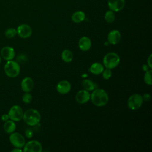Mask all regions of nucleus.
Masks as SVG:
<instances>
[{"instance_id": "obj_24", "label": "nucleus", "mask_w": 152, "mask_h": 152, "mask_svg": "<svg viewBox=\"0 0 152 152\" xmlns=\"http://www.w3.org/2000/svg\"><path fill=\"white\" fill-rule=\"evenodd\" d=\"M17 34V30L14 28H8L5 32V35L7 38L11 39L15 36Z\"/></svg>"}, {"instance_id": "obj_21", "label": "nucleus", "mask_w": 152, "mask_h": 152, "mask_svg": "<svg viewBox=\"0 0 152 152\" xmlns=\"http://www.w3.org/2000/svg\"><path fill=\"white\" fill-rule=\"evenodd\" d=\"M82 86L84 88V90H87L88 91H93L95 88H96V84L90 80H87V79L84 80L82 82Z\"/></svg>"}, {"instance_id": "obj_5", "label": "nucleus", "mask_w": 152, "mask_h": 152, "mask_svg": "<svg viewBox=\"0 0 152 152\" xmlns=\"http://www.w3.org/2000/svg\"><path fill=\"white\" fill-rule=\"evenodd\" d=\"M142 97L140 94L135 93L131 95L128 99V106L132 110H135L138 109L142 104Z\"/></svg>"}, {"instance_id": "obj_6", "label": "nucleus", "mask_w": 152, "mask_h": 152, "mask_svg": "<svg viewBox=\"0 0 152 152\" xmlns=\"http://www.w3.org/2000/svg\"><path fill=\"white\" fill-rule=\"evenodd\" d=\"M23 113L24 112L21 107L15 104L10 108L8 115L11 120L14 122H18L23 119Z\"/></svg>"}, {"instance_id": "obj_27", "label": "nucleus", "mask_w": 152, "mask_h": 152, "mask_svg": "<svg viewBox=\"0 0 152 152\" xmlns=\"http://www.w3.org/2000/svg\"><path fill=\"white\" fill-rule=\"evenodd\" d=\"M25 135L26 136V137H27L28 138H30L33 137V131L31 130V129H26L25 131Z\"/></svg>"}, {"instance_id": "obj_19", "label": "nucleus", "mask_w": 152, "mask_h": 152, "mask_svg": "<svg viewBox=\"0 0 152 152\" xmlns=\"http://www.w3.org/2000/svg\"><path fill=\"white\" fill-rule=\"evenodd\" d=\"M86 18V15L84 14V12L81 11H76L75 12L71 17V19L74 22V23H81Z\"/></svg>"}, {"instance_id": "obj_16", "label": "nucleus", "mask_w": 152, "mask_h": 152, "mask_svg": "<svg viewBox=\"0 0 152 152\" xmlns=\"http://www.w3.org/2000/svg\"><path fill=\"white\" fill-rule=\"evenodd\" d=\"M78 47L83 51H87L91 47V41L87 36L81 37L78 41Z\"/></svg>"}, {"instance_id": "obj_33", "label": "nucleus", "mask_w": 152, "mask_h": 152, "mask_svg": "<svg viewBox=\"0 0 152 152\" xmlns=\"http://www.w3.org/2000/svg\"><path fill=\"white\" fill-rule=\"evenodd\" d=\"M1 56L0 55V64H1Z\"/></svg>"}, {"instance_id": "obj_13", "label": "nucleus", "mask_w": 152, "mask_h": 152, "mask_svg": "<svg viewBox=\"0 0 152 152\" xmlns=\"http://www.w3.org/2000/svg\"><path fill=\"white\" fill-rule=\"evenodd\" d=\"M108 7L113 11H119L124 7L125 0H108Z\"/></svg>"}, {"instance_id": "obj_32", "label": "nucleus", "mask_w": 152, "mask_h": 152, "mask_svg": "<svg viewBox=\"0 0 152 152\" xmlns=\"http://www.w3.org/2000/svg\"><path fill=\"white\" fill-rule=\"evenodd\" d=\"M12 152H21V151H22V150L20 149V148H17V147H15V148L13 149V150H12Z\"/></svg>"}, {"instance_id": "obj_22", "label": "nucleus", "mask_w": 152, "mask_h": 152, "mask_svg": "<svg viewBox=\"0 0 152 152\" xmlns=\"http://www.w3.org/2000/svg\"><path fill=\"white\" fill-rule=\"evenodd\" d=\"M104 19L107 23H112L115 19V15L113 11H107L104 15Z\"/></svg>"}, {"instance_id": "obj_30", "label": "nucleus", "mask_w": 152, "mask_h": 152, "mask_svg": "<svg viewBox=\"0 0 152 152\" xmlns=\"http://www.w3.org/2000/svg\"><path fill=\"white\" fill-rule=\"evenodd\" d=\"M8 119H10V118H9V116H8V114H4L1 116V120L2 121L5 122Z\"/></svg>"}, {"instance_id": "obj_17", "label": "nucleus", "mask_w": 152, "mask_h": 152, "mask_svg": "<svg viewBox=\"0 0 152 152\" xmlns=\"http://www.w3.org/2000/svg\"><path fill=\"white\" fill-rule=\"evenodd\" d=\"M4 130L5 132L7 134H11L12 132H14V131L16 129V125L14 122V121L12 120H7L5 122L4 126Z\"/></svg>"}, {"instance_id": "obj_11", "label": "nucleus", "mask_w": 152, "mask_h": 152, "mask_svg": "<svg viewBox=\"0 0 152 152\" xmlns=\"http://www.w3.org/2000/svg\"><path fill=\"white\" fill-rule=\"evenodd\" d=\"M71 89V83L66 80H62L59 81L56 85L57 91L61 94H67Z\"/></svg>"}, {"instance_id": "obj_10", "label": "nucleus", "mask_w": 152, "mask_h": 152, "mask_svg": "<svg viewBox=\"0 0 152 152\" xmlns=\"http://www.w3.org/2000/svg\"><path fill=\"white\" fill-rule=\"evenodd\" d=\"M0 55L1 58H2L4 59L6 61H10L14 58L15 56V52L12 47L7 46L3 47L1 49Z\"/></svg>"}, {"instance_id": "obj_14", "label": "nucleus", "mask_w": 152, "mask_h": 152, "mask_svg": "<svg viewBox=\"0 0 152 152\" xmlns=\"http://www.w3.org/2000/svg\"><path fill=\"white\" fill-rule=\"evenodd\" d=\"M121 38L120 32L117 30H113L110 31L107 35V42L111 45L118 44Z\"/></svg>"}, {"instance_id": "obj_12", "label": "nucleus", "mask_w": 152, "mask_h": 152, "mask_svg": "<svg viewBox=\"0 0 152 152\" xmlns=\"http://www.w3.org/2000/svg\"><path fill=\"white\" fill-rule=\"evenodd\" d=\"M90 99V94L88 91L81 90L77 92L75 96L76 101L80 104L86 103Z\"/></svg>"}, {"instance_id": "obj_7", "label": "nucleus", "mask_w": 152, "mask_h": 152, "mask_svg": "<svg viewBox=\"0 0 152 152\" xmlns=\"http://www.w3.org/2000/svg\"><path fill=\"white\" fill-rule=\"evenodd\" d=\"M9 139L11 144L14 147L21 148L24 147L26 143L24 137L18 132H12Z\"/></svg>"}, {"instance_id": "obj_26", "label": "nucleus", "mask_w": 152, "mask_h": 152, "mask_svg": "<svg viewBox=\"0 0 152 152\" xmlns=\"http://www.w3.org/2000/svg\"><path fill=\"white\" fill-rule=\"evenodd\" d=\"M102 73V77L104 80H109L112 76V71L110 69L106 68V69H103Z\"/></svg>"}, {"instance_id": "obj_20", "label": "nucleus", "mask_w": 152, "mask_h": 152, "mask_svg": "<svg viewBox=\"0 0 152 152\" xmlns=\"http://www.w3.org/2000/svg\"><path fill=\"white\" fill-rule=\"evenodd\" d=\"M61 58L65 62L69 63L73 59V53L71 50L65 49L61 53Z\"/></svg>"}, {"instance_id": "obj_4", "label": "nucleus", "mask_w": 152, "mask_h": 152, "mask_svg": "<svg viewBox=\"0 0 152 152\" xmlns=\"http://www.w3.org/2000/svg\"><path fill=\"white\" fill-rule=\"evenodd\" d=\"M4 72L8 77L15 78L20 74V66L15 61H7L4 65Z\"/></svg>"}, {"instance_id": "obj_2", "label": "nucleus", "mask_w": 152, "mask_h": 152, "mask_svg": "<svg viewBox=\"0 0 152 152\" xmlns=\"http://www.w3.org/2000/svg\"><path fill=\"white\" fill-rule=\"evenodd\" d=\"M41 119V115L39 111L34 109L26 110L23 116L24 122L30 126H35L39 123Z\"/></svg>"}, {"instance_id": "obj_15", "label": "nucleus", "mask_w": 152, "mask_h": 152, "mask_svg": "<svg viewBox=\"0 0 152 152\" xmlns=\"http://www.w3.org/2000/svg\"><path fill=\"white\" fill-rule=\"evenodd\" d=\"M21 87L24 92H30L34 87V81L30 77H25L21 83Z\"/></svg>"}, {"instance_id": "obj_18", "label": "nucleus", "mask_w": 152, "mask_h": 152, "mask_svg": "<svg viewBox=\"0 0 152 152\" xmlns=\"http://www.w3.org/2000/svg\"><path fill=\"white\" fill-rule=\"evenodd\" d=\"M103 65L99 62H94L92 64L89 69L90 72L95 75H99L101 74L103 72Z\"/></svg>"}, {"instance_id": "obj_1", "label": "nucleus", "mask_w": 152, "mask_h": 152, "mask_svg": "<svg viewBox=\"0 0 152 152\" xmlns=\"http://www.w3.org/2000/svg\"><path fill=\"white\" fill-rule=\"evenodd\" d=\"M90 99L93 104L98 107H102L107 104L109 96L106 91L101 88H95L90 94Z\"/></svg>"}, {"instance_id": "obj_28", "label": "nucleus", "mask_w": 152, "mask_h": 152, "mask_svg": "<svg viewBox=\"0 0 152 152\" xmlns=\"http://www.w3.org/2000/svg\"><path fill=\"white\" fill-rule=\"evenodd\" d=\"M142 100H143L149 101L150 100V99H151V96H150V94L146 93V94H144L143 95V96H142Z\"/></svg>"}, {"instance_id": "obj_31", "label": "nucleus", "mask_w": 152, "mask_h": 152, "mask_svg": "<svg viewBox=\"0 0 152 152\" xmlns=\"http://www.w3.org/2000/svg\"><path fill=\"white\" fill-rule=\"evenodd\" d=\"M149 68H150V67L148 66V65L147 64H143L142 65V70L144 71H148V69H149Z\"/></svg>"}, {"instance_id": "obj_9", "label": "nucleus", "mask_w": 152, "mask_h": 152, "mask_svg": "<svg viewBox=\"0 0 152 152\" xmlns=\"http://www.w3.org/2000/svg\"><path fill=\"white\" fill-rule=\"evenodd\" d=\"M17 34L21 38L26 39L31 36L32 29L31 27L27 24H22L17 28Z\"/></svg>"}, {"instance_id": "obj_25", "label": "nucleus", "mask_w": 152, "mask_h": 152, "mask_svg": "<svg viewBox=\"0 0 152 152\" xmlns=\"http://www.w3.org/2000/svg\"><path fill=\"white\" fill-rule=\"evenodd\" d=\"M33 97L29 92H25L22 96V100L25 103H30L32 101Z\"/></svg>"}, {"instance_id": "obj_3", "label": "nucleus", "mask_w": 152, "mask_h": 152, "mask_svg": "<svg viewBox=\"0 0 152 152\" xmlns=\"http://www.w3.org/2000/svg\"><path fill=\"white\" fill-rule=\"evenodd\" d=\"M120 62L119 55L115 52H109L104 55L103 59V64L106 68L113 69L118 66Z\"/></svg>"}, {"instance_id": "obj_29", "label": "nucleus", "mask_w": 152, "mask_h": 152, "mask_svg": "<svg viewBox=\"0 0 152 152\" xmlns=\"http://www.w3.org/2000/svg\"><path fill=\"white\" fill-rule=\"evenodd\" d=\"M151 58H152V55L150 54L147 59V65L150 67V69L152 68V64H151Z\"/></svg>"}, {"instance_id": "obj_23", "label": "nucleus", "mask_w": 152, "mask_h": 152, "mask_svg": "<svg viewBox=\"0 0 152 152\" xmlns=\"http://www.w3.org/2000/svg\"><path fill=\"white\" fill-rule=\"evenodd\" d=\"M151 72L152 71L151 69H148V71L145 72L144 77V82L147 84V85H151L152 84V80H151Z\"/></svg>"}, {"instance_id": "obj_8", "label": "nucleus", "mask_w": 152, "mask_h": 152, "mask_svg": "<svg viewBox=\"0 0 152 152\" xmlns=\"http://www.w3.org/2000/svg\"><path fill=\"white\" fill-rule=\"evenodd\" d=\"M23 147L24 152H41L42 151L41 143L36 140H31L25 143Z\"/></svg>"}]
</instances>
